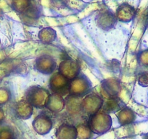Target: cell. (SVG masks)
<instances>
[{"label": "cell", "mask_w": 148, "mask_h": 139, "mask_svg": "<svg viewBox=\"0 0 148 139\" xmlns=\"http://www.w3.org/2000/svg\"><path fill=\"white\" fill-rule=\"evenodd\" d=\"M11 97V93L7 88H0V105H3L9 102Z\"/></svg>", "instance_id": "cell-22"}, {"label": "cell", "mask_w": 148, "mask_h": 139, "mask_svg": "<svg viewBox=\"0 0 148 139\" xmlns=\"http://www.w3.org/2000/svg\"><path fill=\"white\" fill-rule=\"evenodd\" d=\"M92 86V83L88 78L80 73L77 77L70 81L69 93L71 96L81 98L89 94Z\"/></svg>", "instance_id": "cell-3"}, {"label": "cell", "mask_w": 148, "mask_h": 139, "mask_svg": "<svg viewBox=\"0 0 148 139\" xmlns=\"http://www.w3.org/2000/svg\"><path fill=\"white\" fill-rule=\"evenodd\" d=\"M77 129V138L79 139H91L93 133L89 128L88 125L80 124L76 127Z\"/></svg>", "instance_id": "cell-19"}, {"label": "cell", "mask_w": 148, "mask_h": 139, "mask_svg": "<svg viewBox=\"0 0 148 139\" xmlns=\"http://www.w3.org/2000/svg\"><path fill=\"white\" fill-rule=\"evenodd\" d=\"M23 13V18H25V22L27 24H34L39 18V11L34 6L29 5L28 8Z\"/></svg>", "instance_id": "cell-18"}, {"label": "cell", "mask_w": 148, "mask_h": 139, "mask_svg": "<svg viewBox=\"0 0 148 139\" xmlns=\"http://www.w3.org/2000/svg\"><path fill=\"white\" fill-rule=\"evenodd\" d=\"M112 118L110 114L102 110H99L89 117L87 125L92 133L102 135L109 131L112 127Z\"/></svg>", "instance_id": "cell-1"}, {"label": "cell", "mask_w": 148, "mask_h": 139, "mask_svg": "<svg viewBox=\"0 0 148 139\" xmlns=\"http://www.w3.org/2000/svg\"><path fill=\"white\" fill-rule=\"evenodd\" d=\"M101 109L102 111L106 113L119 112L122 109L121 102L119 100L118 97L106 99L103 102V104Z\"/></svg>", "instance_id": "cell-16"}, {"label": "cell", "mask_w": 148, "mask_h": 139, "mask_svg": "<svg viewBox=\"0 0 148 139\" xmlns=\"http://www.w3.org/2000/svg\"><path fill=\"white\" fill-rule=\"evenodd\" d=\"M137 60L139 65L148 67V49L142 51L138 55Z\"/></svg>", "instance_id": "cell-23"}, {"label": "cell", "mask_w": 148, "mask_h": 139, "mask_svg": "<svg viewBox=\"0 0 148 139\" xmlns=\"http://www.w3.org/2000/svg\"><path fill=\"white\" fill-rule=\"evenodd\" d=\"M34 68L43 74H52L57 68V64L54 58L48 55H42L36 59Z\"/></svg>", "instance_id": "cell-7"}, {"label": "cell", "mask_w": 148, "mask_h": 139, "mask_svg": "<svg viewBox=\"0 0 148 139\" xmlns=\"http://www.w3.org/2000/svg\"><path fill=\"white\" fill-rule=\"evenodd\" d=\"M4 119H5V113H4L3 110L0 108V123H2Z\"/></svg>", "instance_id": "cell-25"}, {"label": "cell", "mask_w": 148, "mask_h": 139, "mask_svg": "<svg viewBox=\"0 0 148 139\" xmlns=\"http://www.w3.org/2000/svg\"><path fill=\"white\" fill-rule=\"evenodd\" d=\"M59 72L61 75L71 80L81 73L80 64L77 61L68 58L65 59L59 65Z\"/></svg>", "instance_id": "cell-6"}, {"label": "cell", "mask_w": 148, "mask_h": 139, "mask_svg": "<svg viewBox=\"0 0 148 139\" xmlns=\"http://www.w3.org/2000/svg\"><path fill=\"white\" fill-rule=\"evenodd\" d=\"M57 35L55 30L51 28L42 29L39 33V38L44 44H51L56 39Z\"/></svg>", "instance_id": "cell-17"}, {"label": "cell", "mask_w": 148, "mask_h": 139, "mask_svg": "<svg viewBox=\"0 0 148 139\" xmlns=\"http://www.w3.org/2000/svg\"><path fill=\"white\" fill-rule=\"evenodd\" d=\"M34 130L39 135H46L52 128V120L48 114L41 113L34 119L32 123Z\"/></svg>", "instance_id": "cell-9"}, {"label": "cell", "mask_w": 148, "mask_h": 139, "mask_svg": "<svg viewBox=\"0 0 148 139\" xmlns=\"http://www.w3.org/2000/svg\"><path fill=\"white\" fill-rule=\"evenodd\" d=\"M101 89L105 99H113L118 97V95L121 91V86L119 79L112 78L104 80Z\"/></svg>", "instance_id": "cell-8"}, {"label": "cell", "mask_w": 148, "mask_h": 139, "mask_svg": "<svg viewBox=\"0 0 148 139\" xmlns=\"http://www.w3.org/2000/svg\"><path fill=\"white\" fill-rule=\"evenodd\" d=\"M103 102L104 99L97 93H89L82 101L81 107L82 113L90 117L100 110L103 104Z\"/></svg>", "instance_id": "cell-4"}, {"label": "cell", "mask_w": 148, "mask_h": 139, "mask_svg": "<svg viewBox=\"0 0 148 139\" xmlns=\"http://www.w3.org/2000/svg\"><path fill=\"white\" fill-rule=\"evenodd\" d=\"M57 139H77L76 127L71 124H62L56 130Z\"/></svg>", "instance_id": "cell-12"}, {"label": "cell", "mask_w": 148, "mask_h": 139, "mask_svg": "<svg viewBox=\"0 0 148 139\" xmlns=\"http://www.w3.org/2000/svg\"><path fill=\"white\" fill-rule=\"evenodd\" d=\"M117 117L121 125H127L134 122L135 119H136V115L130 108L124 107L118 112Z\"/></svg>", "instance_id": "cell-15"}, {"label": "cell", "mask_w": 148, "mask_h": 139, "mask_svg": "<svg viewBox=\"0 0 148 139\" xmlns=\"http://www.w3.org/2000/svg\"><path fill=\"white\" fill-rule=\"evenodd\" d=\"M138 83L143 87L148 86V73L143 72L138 76Z\"/></svg>", "instance_id": "cell-24"}, {"label": "cell", "mask_w": 148, "mask_h": 139, "mask_svg": "<svg viewBox=\"0 0 148 139\" xmlns=\"http://www.w3.org/2000/svg\"><path fill=\"white\" fill-rule=\"evenodd\" d=\"M51 93L45 88L31 86L25 93V99L32 107L38 109L46 107Z\"/></svg>", "instance_id": "cell-2"}, {"label": "cell", "mask_w": 148, "mask_h": 139, "mask_svg": "<svg viewBox=\"0 0 148 139\" xmlns=\"http://www.w3.org/2000/svg\"><path fill=\"white\" fill-rule=\"evenodd\" d=\"M70 81L60 73H54L49 80V88L52 93L63 96L69 93Z\"/></svg>", "instance_id": "cell-5"}, {"label": "cell", "mask_w": 148, "mask_h": 139, "mask_svg": "<svg viewBox=\"0 0 148 139\" xmlns=\"http://www.w3.org/2000/svg\"><path fill=\"white\" fill-rule=\"evenodd\" d=\"M136 15V10L129 4L123 3L119 7L116 11V18L123 22H130Z\"/></svg>", "instance_id": "cell-11"}, {"label": "cell", "mask_w": 148, "mask_h": 139, "mask_svg": "<svg viewBox=\"0 0 148 139\" xmlns=\"http://www.w3.org/2000/svg\"><path fill=\"white\" fill-rule=\"evenodd\" d=\"M117 18L115 14L110 11H102L96 18L98 26L103 30H110L113 28L116 23Z\"/></svg>", "instance_id": "cell-10"}, {"label": "cell", "mask_w": 148, "mask_h": 139, "mask_svg": "<svg viewBox=\"0 0 148 139\" xmlns=\"http://www.w3.org/2000/svg\"><path fill=\"white\" fill-rule=\"evenodd\" d=\"M14 132L10 127H3L0 128V139H14Z\"/></svg>", "instance_id": "cell-21"}, {"label": "cell", "mask_w": 148, "mask_h": 139, "mask_svg": "<svg viewBox=\"0 0 148 139\" xmlns=\"http://www.w3.org/2000/svg\"><path fill=\"white\" fill-rule=\"evenodd\" d=\"M28 0H13V6L17 11L23 12L29 7Z\"/></svg>", "instance_id": "cell-20"}, {"label": "cell", "mask_w": 148, "mask_h": 139, "mask_svg": "<svg viewBox=\"0 0 148 139\" xmlns=\"http://www.w3.org/2000/svg\"><path fill=\"white\" fill-rule=\"evenodd\" d=\"M65 106V102L62 96L55 93H52L45 108L52 112L58 113L62 111Z\"/></svg>", "instance_id": "cell-14"}, {"label": "cell", "mask_w": 148, "mask_h": 139, "mask_svg": "<svg viewBox=\"0 0 148 139\" xmlns=\"http://www.w3.org/2000/svg\"><path fill=\"white\" fill-rule=\"evenodd\" d=\"M15 114L17 117L22 120H27L32 116L33 107L26 101V99L21 100L17 103L15 107Z\"/></svg>", "instance_id": "cell-13"}]
</instances>
